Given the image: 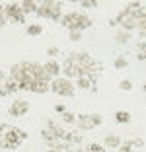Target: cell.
<instances>
[{"mask_svg": "<svg viewBox=\"0 0 146 152\" xmlns=\"http://www.w3.org/2000/svg\"><path fill=\"white\" fill-rule=\"evenodd\" d=\"M76 123L82 131H90L93 127H99L103 123V117L99 113H82V115L76 117Z\"/></svg>", "mask_w": 146, "mask_h": 152, "instance_id": "obj_7", "label": "cell"}, {"mask_svg": "<svg viewBox=\"0 0 146 152\" xmlns=\"http://www.w3.org/2000/svg\"><path fill=\"white\" fill-rule=\"evenodd\" d=\"M142 88H144V92H146V84H144V86H142Z\"/></svg>", "mask_w": 146, "mask_h": 152, "instance_id": "obj_38", "label": "cell"}, {"mask_svg": "<svg viewBox=\"0 0 146 152\" xmlns=\"http://www.w3.org/2000/svg\"><path fill=\"white\" fill-rule=\"evenodd\" d=\"M4 131H6V125H4V123H0V137L4 134Z\"/></svg>", "mask_w": 146, "mask_h": 152, "instance_id": "obj_34", "label": "cell"}, {"mask_svg": "<svg viewBox=\"0 0 146 152\" xmlns=\"http://www.w3.org/2000/svg\"><path fill=\"white\" fill-rule=\"evenodd\" d=\"M62 123H66V125H74L76 123V115L74 113H70V111H66V113H62Z\"/></svg>", "mask_w": 146, "mask_h": 152, "instance_id": "obj_24", "label": "cell"}, {"mask_svg": "<svg viewBox=\"0 0 146 152\" xmlns=\"http://www.w3.org/2000/svg\"><path fill=\"white\" fill-rule=\"evenodd\" d=\"M68 39H70L72 43H76V41H80V39H82V33H80V31H70Z\"/></svg>", "mask_w": 146, "mask_h": 152, "instance_id": "obj_29", "label": "cell"}, {"mask_svg": "<svg viewBox=\"0 0 146 152\" xmlns=\"http://www.w3.org/2000/svg\"><path fill=\"white\" fill-rule=\"evenodd\" d=\"M0 14H4V4H0Z\"/></svg>", "mask_w": 146, "mask_h": 152, "instance_id": "obj_36", "label": "cell"}, {"mask_svg": "<svg viewBox=\"0 0 146 152\" xmlns=\"http://www.w3.org/2000/svg\"><path fill=\"white\" fill-rule=\"evenodd\" d=\"M4 18L16 23H26V14L22 12L20 4H16V2H10L4 6Z\"/></svg>", "mask_w": 146, "mask_h": 152, "instance_id": "obj_8", "label": "cell"}, {"mask_svg": "<svg viewBox=\"0 0 146 152\" xmlns=\"http://www.w3.org/2000/svg\"><path fill=\"white\" fill-rule=\"evenodd\" d=\"M64 142L70 144V146H78V144L82 142V134L76 133V131H68L66 137H64Z\"/></svg>", "mask_w": 146, "mask_h": 152, "instance_id": "obj_12", "label": "cell"}, {"mask_svg": "<svg viewBox=\"0 0 146 152\" xmlns=\"http://www.w3.org/2000/svg\"><path fill=\"white\" fill-rule=\"evenodd\" d=\"M61 72L64 74V78H76V70H74V64L68 61V58H64V63L61 64Z\"/></svg>", "mask_w": 146, "mask_h": 152, "instance_id": "obj_11", "label": "cell"}, {"mask_svg": "<svg viewBox=\"0 0 146 152\" xmlns=\"http://www.w3.org/2000/svg\"><path fill=\"white\" fill-rule=\"evenodd\" d=\"M0 96H8V92H6V88H4V82L0 84Z\"/></svg>", "mask_w": 146, "mask_h": 152, "instance_id": "obj_33", "label": "cell"}, {"mask_svg": "<svg viewBox=\"0 0 146 152\" xmlns=\"http://www.w3.org/2000/svg\"><path fill=\"white\" fill-rule=\"evenodd\" d=\"M51 92H55L57 96H62V98H74L76 90H74V84H72L68 78H53L51 80V86H49Z\"/></svg>", "mask_w": 146, "mask_h": 152, "instance_id": "obj_5", "label": "cell"}, {"mask_svg": "<svg viewBox=\"0 0 146 152\" xmlns=\"http://www.w3.org/2000/svg\"><path fill=\"white\" fill-rule=\"evenodd\" d=\"M55 111H57L58 115H62V113H66L68 109H66V105H64V103H57V105H55Z\"/></svg>", "mask_w": 146, "mask_h": 152, "instance_id": "obj_30", "label": "cell"}, {"mask_svg": "<svg viewBox=\"0 0 146 152\" xmlns=\"http://www.w3.org/2000/svg\"><path fill=\"white\" fill-rule=\"evenodd\" d=\"M142 16V14H140ZM140 16H134V14L127 12V10H123V12L119 14L115 18V23H119L121 27H123V31H131V29H138V23H140Z\"/></svg>", "mask_w": 146, "mask_h": 152, "instance_id": "obj_6", "label": "cell"}, {"mask_svg": "<svg viewBox=\"0 0 146 152\" xmlns=\"http://www.w3.org/2000/svg\"><path fill=\"white\" fill-rule=\"evenodd\" d=\"M119 152H133V146H131V140H127L125 144H121L119 148H117Z\"/></svg>", "mask_w": 146, "mask_h": 152, "instance_id": "obj_27", "label": "cell"}, {"mask_svg": "<svg viewBox=\"0 0 146 152\" xmlns=\"http://www.w3.org/2000/svg\"><path fill=\"white\" fill-rule=\"evenodd\" d=\"M80 6H84V8H96L97 2H96V0H82V2H80Z\"/></svg>", "mask_w": 146, "mask_h": 152, "instance_id": "obj_28", "label": "cell"}, {"mask_svg": "<svg viewBox=\"0 0 146 152\" xmlns=\"http://www.w3.org/2000/svg\"><path fill=\"white\" fill-rule=\"evenodd\" d=\"M27 111H29V102L27 99H14L8 109V115L10 117H23Z\"/></svg>", "mask_w": 146, "mask_h": 152, "instance_id": "obj_9", "label": "cell"}, {"mask_svg": "<svg viewBox=\"0 0 146 152\" xmlns=\"http://www.w3.org/2000/svg\"><path fill=\"white\" fill-rule=\"evenodd\" d=\"M121 137L119 134H107L105 139H103V146H109V148H119L121 146Z\"/></svg>", "mask_w": 146, "mask_h": 152, "instance_id": "obj_13", "label": "cell"}, {"mask_svg": "<svg viewBox=\"0 0 146 152\" xmlns=\"http://www.w3.org/2000/svg\"><path fill=\"white\" fill-rule=\"evenodd\" d=\"M27 139V133L18 127L6 125L4 134L0 137V148H8V150H16L18 146H22V142Z\"/></svg>", "mask_w": 146, "mask_h": 152, "instance_id": "obj_2", "label": "cell"}, {"mask_svg": "<svg viewBox=\"0 0 146 152\" xmlns=\"http://www.w3.org/2000/svg\"><path fill=\"white\" fill-rule=\"evenodd\" d=\"M119 90H123V92L133 90V82H131V80H121V82H119Z\"/></svg>", "mask_w": 146, "mask_h": 152, "instance_id": "obj_26", "label": "cell"}, {"mask_svg": "<svg viewBox=\"0 0 146 152\" xmlns=\"http://www.w3.org/2000/svg\"><path fill=\"white\" fill-rule=\"evenodd\" d=\"M131 146H137V148H140V146H144V140H142L140 137H137V139H133V140H131Z\"/></svg>", "mask_w": 146, "mask_h": 152, "instance_id": "obj_31", "label": "cell"}, {"mask_svg": "<svg viewBox=\"0 0 146 152\" xmlns=\"http://www.w3.org/2000/svg\"><path fill=\"white\" fill-rule=\"evenodd\" d=\"M41 139L47 140L49 144H53V142H57V140H58V139H57V134L53 133V129H49V127H45V129L41 131Z\"/></svg>", "mask_w": 146, "mask_h": 152, "instance_id": "obj_17", "label": "cell"}, {"mask_svg": "<svg viewBox=\"0 0 146 152\" xmlns=\"http://www.w3.org/2000/svg\"><path fill=\"white\" fill-rule=\"evenodd\" d=\"M37 2H33V0H23L22 4H20V8H22V12L23 14H33V12H37Z\"/></svg>", "mask_w": 146, "mask_h": 152, "instance_id": "obj_15", "label": "cell"}, {"mask_svg": "<svg viewBox=\"0 0 146 152\" xmlns=\"http://www.w3.org/2000/svg\"><path fill=\"white\" fill-rule=\"evenodd\" d=\"M128 39H131V33H128V31H123V29H121V31L115 33V43H119V45L127 43Z\"/></svg>", "mask_w": 146, "mask_h": 152, "instance_id": "obj_22", "label": "cell"}, {"mask_svg": "<svg viewBox=\"0 0 146 152\" xmlns=\"http://www.w3.org/2000/svg\"><path fill=\"white\" fill-rule=\"evenodd\" d=\"M58 53H61V51H58V47H49V49H47V55H49V57H57V55Z\"/></svg>", "mask_w": 146, "mask_h": 152, "instance_id": "obj_32", "label": "cell"}, {"mask_svg": "<svg viewBox=\"0 0 146 152\" xmlns=\"http://www.w3.org/2000/svg\"><path fill=\"white\" fill-rule=\"evenodd\" d=\"M137 51H138V53H137L138 61H146V43H144V41L137 45Z\"/></svg>", "mask_w": 146, "mask_h": 152, "instance_id": "obj_23", "label": "cell"}, {"mask_svg": "<svg viewBox=\"0 0 146 152\" xmlns=\"http://www.w3.org/2000/svg\"><path fill=\"white\" fill-rule=\"evenodd\" d=\"M4 82V74H2V70H0V84Z\"/></svg>", "mask_w": 146, "mask_h": 152, "instance_id": "obj_35", "label": "cell"}, {"mask_svg": "<svg viewBox=\"0 0 146 152\" xmlns=\"http://www.w3.org/2000/svg\"><path fill=\"white\" fill-rule=\"evenodd\" d=\"M62 27H68L70 31H82V29H88L92 27V18H88L86 14H78V12H68L61 18Z\"/></svg>", "mask_w": 146, "mask_h": 152, "instance_id": "obj_3", "label": "cell"}, {"mask_svg": "<svg viewBox=\"0 0 146 152\" xmlns=\"http://www.w3.org/2000/svg\"><path fill=\"white\" fill-rule=\"evenodd\" d=\"M113 66H115V70H123V68H127V66H128L127 57H123V55L115 57V63H113Z\"/></svg>", "mask_w": 146, "mask_h": 152, "instance_id": "obj_21", "label": "cell"}, {"mask_svg": "<svg viewBox=\"0 0 146 152\" xmlns=\"http://www.w3.org/2000/svg\"><path fill=\"white\" fill-rule=\"evenodd\" d=\"M49 82H41V80H37V82H33V84L29 86V92H35V94H45L49 90Z\"/></svg>", "mask_w": 146, "mask_h": 152, "instance_id": "obj_14", "label": "cell"}, {"mask_svg": "<svg viewBox=\"0 0 146 152\" xmlns=\"http://www.w3.org/2000/svg\"><path fill=\"white\" fill-rule=\"evenodd\" d=\"M131 113L125 111V109H119V111H115V121L117 123H121V125H127V123H131Z\"/></svg>", "mask_w": 146, "mask_h": 152, "instance_id": "obj_16", "label": "cell"}, {"mask_svg": "<svg viewBox=\"0 0 146 152\" xmlns=\"http://www.w3.org/2000/svg\"><path fill=\"white\" fill-rule=\"evenodd\" d=\"M4 88H6V92H8V96L10 94H16L20 90V84L16 80H12V78H8V80H4Z\"/></svg>", "mask_w": 146, "mask_h": 152, "instance_id": "obj_19", "label": "cell"}, {"mask_svg": "<svg viewBox=\"0 0 146 152\" xmlns=\"http://www.w3.org/2000/svg\"><path fill=\"white\" fill-rule=\"evenodd\" d=\"M43 70L47 72L49 78H58L61 76V64L57 61H49L47 64H43Z\"/></svg>", "mask_w": 146, "mask_h": 152, "instance_id": "obj_10", "label": "cell"}, {"mask_svg": "<svg viewBox=\"0 0 146 152\" xmlns=\"http://www.w3.org/2000/svg\"><path fill=\"white\" fill-rule=\"evenodd\" d=\"M45 152H58V150H51V148H49V150H45Z\"/></svg>", "mask_w": 146, "mask_h": 152, "instance_id": "obj_37", "label": "cell"}, {"mask_svg": "<svg viewBox=\"0 0 146 152\" xmlns=\"http://www.w3.org/2000/svg\"><path fill=\"white\" fill-rule=\"evenodd\" d=\"M84 152H105V146H101V144H97V142H90Z\"/></svg>", "mask_w": 146, "mask_h": 152, "instance_id": "obj_25", "label": "cell"}, {"mask_svg": "<svg viewBox=\"0 0 146 152\" xmlns=\"http://www.w3.org/2000/svg\"><path fill=\"white\" fill-rule=\"evenodd\" d=\"M76 86H78L80 90H90L93 84L90 82V78H88V76H80V78H76Z\"/></svg>", "mask_w": 146, "mask_h": 152, "instance_id": "obj_20", "label": "cell"}, {"mask_svg": "<svg viewBox=\"0 0 146 152\" xmlns=\"http://www.w3.org/2000/svg\"><path fill=\"white\" fill-rule=\"evenodd\" d=\"M26 31H27V35H31V37H39L41 33H43V26H39V23H31V26L26 27Z\"/></svg>", "mask_w": 146, "mask_h": 152, "instance_id": "obj_18", "label": "cell"}, {"mask_svg": "<svg viewBox=\"0 0 146 152\" xmlns=\"http://www.w3.org/2000/svg\"><path fill=\"white\" fill-rule=\"evenodd\" d=\"M66 58L70 61L72 64H74L76 78H80V76H88L90 72H92L93 68L97 66V63L93 61L92 57H90L88 53H76V51H72V53L68 55Z\"/></svg>", "mask_w": 146, "mask_h": 152, "instance_id": "obj_1", "label": "cell"}, {"mask_svg": "<svg viewBox=\"0 0 146 152\" xmlns=\"http://www.w3.org/2000/svg\"><path fill=\"white\" fill-rule=\"evenodd\" d=\"M61 6L62 2H53V0H45L37 6V12L41 18L53 20V22H61Z\"/></svg>", "mask_w": 146, "mask_h": 152, "instance_id": "obj_4", "label": "cell"}]
</instances>
